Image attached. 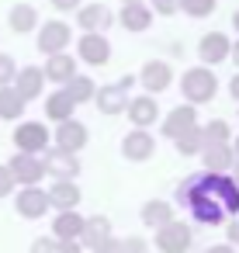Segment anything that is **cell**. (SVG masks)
<instances>
[{
    "label": "cell",
    "mask_w": 239,
    "mask_h": 253,
    "mask_svg": "<svg viewBox=\"0 0 239 253\" xmlns=\"http://www.w3.org/2000/svg\"><path fill=\"white\" fill-rule=\"evenodd\" d=\"M180 94H184V104H208V101H215V94H218V77H215V70H208V66H191V70H184V77H180Z\"/></svg>",
    "instance_id": "6da1fadb"
},
{
    "label": "cell",
    "mask_w": 239,
    "mask_h": 253,
    "mask_svg": "<svg viewBox=\"0 0 239 253\" xmlns=\"http://www.w3.org/2000/svg\"><path fill=\"white\" fill-rule=\"evenodd\" d=\"M70 42H73V28H70L66 21H59V18L42 21V25L35 28V49H39L42 56L66 52V49H70Z\"/></svg>",
    "instance_id": "7a4b0ae2"
},
{
    "label": "cell",
    "mask_w": 239,
    "mask_h": 253,
    "mask_svg": "<svg viewBox=\"0 0 239 253\" xmlns=\"http://www.w3.org/2000/svg\"><path fill=\"white\" fill-rule=\"evenodd\" d=\"M135 84L142 87V94L156 97V94L170 90V84H173V66L163 63V59H149V63H142V70L135 73Z\"/></svg>",
    "instance_id": "3957f363"
},
{
    "label": "cell",
    "mask_w": 239,
    "mask_h": 253,
    "mask_svg": "<svg viewBox=\"0 0 239 253\" xmlns=\"http://www.w3.org/2000/svg\"><path fill=\"white\" fill-rule=\"evenodd\" d=\"M14 149L18 153H32V156H42L45 149H49V125L45 122H21L18 128H14Z\"/></svg>",
    "instance_id": "277c9868"
},
{
    "label": "cell",
    "mask_w": 239,
    "mask_h": 253,
    "mask_svg": "<svg viewBox=\"0 0 239 253\" xmlns=\"http://www.w3.org/2000/svg\"><path fill=\"white\" fill-rule=\"evenodd\" d=\"M153 243H156L159 253H187L191 243H194V232H191L187 222H177V218H173V222H166V225L156 229Z\"/></svg>",
    "instance_id": "5b68a950"
},
{
    "label": "cell",
    "mask_w": 239,
    "mask_h": 253,
    "mask_svg": "<svg viewBox=\"0 0 239 253\" xmlns=\"http://www.w3.org/2000/svg\"><path fill=\"white\" fill-rule=\"evenodd\" d=\"M7 170H11L14 184H21V187H39L45 180V163H42V156H32V153H14L7 160Z\"/></svg>",
    "instance_id": "8992f818"
},
{
    "label": "cell",
    "mask_w": 239,
    "mask_h": 253,
    "mask_svg": "<svg viewBox=\"0 0 239 253\" xmlns=\"http://www.w3.org/2000/svg\"><path fill=\"white\" fill-rule=\"evenodd\" d=\"M77 59L87 63V66H108L111 63V42H108V35L83 32L77 39Z\"/></svg>",
    "instance_id": "52a82bcc"
},
{
    "label": "cell",
    "mask_w": 239,
    "mask_h": 253,
    "mask_svg": "<svg viewBox=\"0 0 239 253\" xmlns=\"http://www.w3.org/2000/svg\"><path fill=\"white\" fill-rule=\"evenodd\" d=\"M42 163H45V177H56V180H77V173H80L77 153H66L56 146H49L42 153Z\"/></svg>",
    "instance_id": "ba28073f"
},
{
    "label": "cell",
    "mask_w": 239,
    "mask_h": 253,
    "mask_svg": "<svg viewBox=\"0 0 239 253\" xmlns=\"http://www.w3.org/2000/svg\"><path fill=\"white\" fill-rule=\"evenodd\" d=\"M229 49H232V39H229L225 32H208V35H201V42H198V59H201V66L215 70L218 63L229 59Z\"/></svg>",
    "instance_id": "9c48e42d"
},
{
    "label": "cell",
    "mask_w": 239,
    "mask_h": 253,
    "mask_svg": "<svg viewBox=\"0 0 239 253\" xmlns=\"http://www.w3.org/2000/svg\"><path fill=\"white\" fill-rule=\"evenodd\" d=\"M87 142H90V132H87V125L77 122V118L59 122L56 132H52V146H56V149H66V153H80Z\"/></svg>",
    "instance_id": "30bf717a"
},
{
    "label": "cell",
    "mask_w": 239,
    "mask_h": 253,
    "mask_svg": "<svg viewBox=\"0 0 239 253\" xmlns=\"http://www.w3.org/2000/svg\"><path fill=\"white\" fill-rule=\"evenodd\" d=\"M153 153H156V135H153L149 128H132V132H125V139H121V156H125V160L146 163V160H153Z\"/></svg>",
    "instance_id": "8fae6325"
},
{
    "label": "cell",
    "mask_w": 239,
    "mask_h": 253,
    "mask_svg": "<svg viewBox=\"0 0 239 253\" xmlns=\"http://www.w3.org/2000/svg\"><path fill=\"white\" fill-rule=\"evenodd\" d=\"M111 25H115V14L108 11V4H80V7H77V28H80V32L108 35Z\"/></svg>",
    "instance_id": "7c38bea8"
},
{
    "label": "cell",
    "mask_w": 239,
    "mask_h": 253,
    "mask_svg": "<svg viewBox=\"0 0 239 253\" xmlns=\"http://www.w3.org/2000/svg\"><path fill=\"white\" fill-rule=\"evenodd\" d=\"M94 108H97L104 118H118V115H125V108H128V90H125L121 84H104V87L94 90Z\"/></svg>",
    "instance_id": "4fadbf2b"
},
{
    "label": "cell",
    "mask_w": 239,
    "mask_h": 253,
    "mask_svg": "<svg viewBox=\"0 0 239 253\" xmlns=\"http://www.w3.org/2000/svg\"><path fill=\"white\" fill-rule=\"evenodd\" d=\"M194 125H198V108H194V104H177V108L166 111V118L159 122V135L173 142V139H180V135H184L187 128H194Z\"/></svg>",
    "instance_id": "5bb4252c"
},
{
    "label": "cell",
    "mask_w": 239,
    "mask_h": 253,
    "mask_svg": "<svg viewBox=\"0 0 239 253\" xmlns=\"http://www.w3.org/2000/svg\"><path fill=\"white\" fill-rule=\"evenodd\" d=\"M125 115H128V122H132V128H153V125L159 122V104H156V97H149V94H135V97H128Z\"/></svg>",
    "instance_id": "9a60e30c"
},
{
    "label": "cell",
    "mask_w": 239,
    "mask_h": 253,
    "mask_svg": "<svg viewBox=\"0 0 239 253\" xmlns=\"http://www.w3.org/2000/svg\"><path fill=\"white\" fill-rule=\"evenodd\" d=\"M11 87L21 94V101H25V104L39 101V97L45 94V73H42V66H21Z\"/></svg>",
    "instance_id": "2e32d148"
},
{
    "label": "cell",
    "mask_w": 239,
    "mask_h": 253,
    "mask_svg": "<svg viewBox=\"0 0 239 253\" xmlns=\"http://www.w3.org/2000/svg\"><path fill=\"white\" fill-rule=\"evenodd\" d=\"M153 11H149V4H121V11H118V25L128 32V35H142V32H149L153 28Z\"/></svg>",
    "instance_id": "e0dca14e"
},
{
    "label": "cell",
    "mask_w": 239,
    "mask_h": 253,
    "mask_svg": "<svg viewBox=\"0 0 239 253\" xmlns=\"http://www.w3.org/2000/svg\"><path fill=\"white\" fill-rule=\"evenodd\" d=\"M42 73H45V80H49V84H59V87H66V84L77 77V56H70V52L45 56V63H42Z\"/></svg>",
    "instance_id": "ac0fdd59"
},
{
    "label": "cell",
    "mask_w": 239,
    "mask_h": 253,
    "mask_svg": "<svg viewBox=\"0 0 239 253\" xmlns=\"http://www.w3.org/2000/svg\"><path fill=\"white\" fill-rule=\"evenodd\" d=\"M14 208L21 218H42L49 211V194L42 187H21L18 198H14Z\"/></svg>",
    "instance_id": "d6986e66"
},
{
    "label": "cell",
    "mask_w": 239,
    "mask_h": 253,
    "mask_svg": "<svg viewBox=\"0 0 239 253\" xmlns=\"http://www.w3.org/2000/svg\"><path fill=\"white\" fill-rule=\"evenodd\" d=\"M45 194H49V208H56V211H73L83 201V191L77 187V180H56Z\"/></svg>",
    "instance_id": "ffe728a7"
},
{
    "label": "cell",
    "mask_w": 239,
    "mask_h": 253,
    "mask_svg": "<svg viewBox=\"0 0 239 253\" xmlns=\"http://www.w3.org/2000/svg\"><path fill=\"white\" fill-rule=\"evenodd\" d=\"M7 25H11L14 35H32V32L42 25V18H39V11H35L32 4H14V7L7 11Z\"/></svg>",
    "instance_id": "44dd1931"
},
{
    "label": "cell",
    "mask_w": 239,
    "mask_h": 253,
    "mask_svg": "<svg viewBox=\"0 0 239 253\" xmlns=\"http://www.w3.org/2000/svg\"><path fill=\"white\" fill-rule=\"evenodd\" d=\"M201 163H204L208 173H229L236 160H232L229 142H215V146H204V149H201Z\"/></svg>",
    "instance_id": "7402d4cb"
},
{
    "label": "cell",
    "mask_w": 239,
    "mask_h": 253,
    "mask_svg": "<svg viewBox=\"0 0 239 253\" xmlns=\"http://www.w3.org/2000/svg\"><path fill=\"white\" fill-rule=\"evenodd\" d=\"M42 108H45V118H49V122H56V125L77 115V104H73V97H70L63 87H59V90H52V94L45 97V104H42Z\"/></svg>",
    "instance_id": "603a6c76"
},
{
    "label": "cell",
    "mask_w": 239,
    "mask_h": 253,
    "mask_svg": "<svg viewBox=\"0 0 239 253\" xmlns=\"http://www.w3.org/2000/svg\"><path fill=\"white\" fill-rule=\"evenodd\" d=\"M139 218H142L146 229H159V225L173 222V205L163 201V198H153V201H146V205L139 208Z\"/></svg>",
    "instance_id": "cb8c5ba5"
},
{
    "label": "cell",
    "mask_w": 239,
    "mask_h": 253,
    "mask_svg": "<svg viewBox=\"0 0 239 253\" xmlns=\"http://www.w3.org/2000/svg\"><path fill=\"white\" fill-rule=\"evenodd\" d=\"M80 232H83V215L73 208V211H59L52 218V239H77L80 243Z\"/></svg>",
    "instance_id": "d4e9b609"
},
{
    "label": "cell",
    "mask_w": 239,
    "mask_h": 253,
    "mask_svg": "<svg viewBox=\"0 0 239 253\" xmlns=\"http://www.w3.org/2000/svg\"><path fill=\"white\" fill-rule=\"evenodd\" d=\"M108 236H111V218H108V215H90V218H83L80 246L94 250V246H97V243H104Z\"/></svg>",
    "instance_id": "484cf974"
},
{
    "label": "cell",
    "mask_w": 239,
    "mask_h": 253,
    "mask_svg": "<svg viewBox=\"0 0 239 253\" xmlns=\"http://www.w3.org/2000/svg\"><path fill=\"white\" fill-rule=\"evenodd\" d=\"M25 101H21V94L14 90V87H0V122H18V118H25Z\"/></svg>",
    "instance_id": "4316f807"
},
{
    "label": "cell",
    "mask_w": 239,
    "mask_h": 253,
    "mask_svg": "<svg viewBox=\"0 0 239 253\" xmlns=\"http://www.w3.org/2000/svg\"><path fill=\"white\" fill-rule=\"evenodd\" d=\"M70 97H73V104H90L94 101V90H97V84H94V77H87V73H77L66 87H63Z\"/></svg>",
    "instance_id": "83f0119b"
},
{
    "label": "cell",
    "mask_w": 239,
    "mask_h": 253,
    "mask_svg": "<svg viewBox=\"0 0 239 253\" xmlns=\"http://www.w3.org/2000/svg\"><path fill=\"white\" fill-rule=\"evenodd\" d=\"M173 146H177V153L180 156H201V149H204V135H201V125H194V128H187L180 139H173Z\"/></svg>",
    "instance_id": "f1b7e54d"
},
{
    "label": "cell",
    "mask_w": 239,
    "mask_h": 253,
    "mask_svg": "<svg viewBox=\"0 0 239 253\" xmlns=\"http://www.w3.org/2000/svg\"><path fill=\"white\" fill-rule=\"evenodd\" d=\"M201 135H204V146H215V142H229L232 139V128L225 118H211L201 125Z\"/></svg>",
    "instance_id": "f546056e"
},
{
    "label": "cell",
    "mask_w": 239,
    "mask_h": 253,
    "mask_svg": "<svg viewBox=\"0 0 239 253\" xmlns=\"http://www.w3.org/2000/svg\"><path fill=\"white\" fill-rule=\"evenodd\" d=\"M215 7H218V0H180V11L187 14V18H211L215 14Z\"/></svg>",
    "instance_id": "4dcf8cb0"
},
{
    "label": "cell",
    "mask_w": 239,
    "mask_h": 253,
    "mask_svg": "<svg viewBox=\"0 0 239 253\" xmlns=\"http://www.w3.org/2000/svg\"><path fill=\"white\" fill-rule=\"evenodd\" d=\"M18 63H14V56L11 52H0V87H11L14 84V77H18Z\"/></svg>",
    "instance_id": "1f68e13d"
},
{
    "label": "cell",
    "mask_w": 239,
    "mask_h": 253,
    "mask_svg": "<svg viewBox=\"0 0 239 253\" xmlns=\"http://www.w3.org/2000/svg\"><path fill=\"white\" fill-rule=\"evenodd\" d=\"M146 4H149V11L159 14V18H170V14L180 11V0H146Z\"/></svg>",
    "instance_id": "d6a6232c"
},
{
    "label": "cell",
    "mask_w": 239,
    "mask_h": 253,
    "mask_svg": "<svg viewBox=\"0 0 239 253\" xmlns=\"http://www.w3.org/2000/svg\"><path fill=\"white\" fill-rule=\"evenodd\" d=\"M14 177H11V170H7V163H0V198H11L14 194Z\"/></svg>",
    "instance_id": "836d02e7"
},
{
    "label": "cell",
    "mask_w": 239,
    "mask_h": 253,
    "mask_svg": "<svg viewBox=\"0 0 239 253\" xmlns=\"http://www.w3.org/2000/svg\"><path fill=\"white\" fill-rule=\"evenodd\" d=\"M118 243H121V253H146V239L142 236H125Z\"/></svg>",
    "instance_id": "e575fe53"
},
{
    "label": "cell",
    "mask_w": 239,
    "mask_h": 253,
    "mask_svg": "<svg viewBox=\"0 0 239 253\" xmlns=\"http://www.w3.org/2000/svg\"><path fill=\"white\" fill-rule=\"evenodd\" d=\"M28 253H56V239H52V236L32 239V250H28Z\"/></svg>",
    "instance_id": "d590c367"
},
{
    "label": "cell",
    "mask_w": 239,
    "mask_h": 253,
    "mask_svg": "<svg viewBox=\"0 0 239 253\" xmlns=\"http://www.w3.org/2000/svg\"><path fill=\"white\" fill-rule=\"evenodd\" d=\"M225 243L232 250H239V215H232V222L225 225Z\"/></svg>",
    "instance_id": "8d00e7d4"
},
{
    "label": "cell",
    "mask_w": 239,
    "mask_h": 253,
    "mask_svg": "<svg viewBox=\"0 0 239 253\" xmlns=\"http://www.w3.org/2000/svg\"><path fill=\"white\" fill-rule=\"evenodd\" d=\"M90 253H121V243H118L115 236H108V239H104V243H97Z\"/></svg>",
    "instance_id": "74e56055"
},
{
    "label": "cell",
    "mask_w": 239,
    "mask_h": 253,
    "mask_svg": "<svg viewBox=\"0 0 239 253\" xmlns=\"http://www.w3.org/2000/svg\"><path fill=\"white\" fill-rule=\"evenodd\" d=\"M56 253H83V246L77 239H63V243L56 239Z\"/></svg>",
    "instance_id": "f35d334b"
},
{
    "label": "cell",
    "mask_w": 239,
    "mask_h": 253,
    "mask_svg": "<svg viewBox=\"0 0 239 253\" xmlns=\"http://www.w3.org/2000/svg\"><path fill=\"white\" fill-rule=\"evenodd\" d=\"M49 4H52L56 11H63V14H66V11H77V7L83 4V0H49Z\"/></svg>",
    "instance_id": "ab89813d"
},
{
    "label": "cell",
    "mask_w": 239,
    "mask_h": 253,
    "mask_svg": "<svg viewBox=\"0 0 239 253\" xmlns=\"http://www.w3.org/2000/svg\"><path fill=\"white\" fill-rule=\"evenodd\" d=\"M229 94H232V101L239 104V73H236V77L229 80Z\"/></svg>",
    "instance_id": "60d3db41"
},
{
    "label": "cell",
    "mask_w": 239,
    "mask_h": 253,
    "mask_svg": "<svg viewBox=\"0 0 239 253\" xmlns=\"http://www.w3.org/2000/svg\"><path fill=\"white\" fill-rule=\"evenodd\" d=\"M204 253H236V250H232V246H229V243H218V246H208V250H204Z\"/></svg>",
    "instance_id": "b9f144b4"
},
{
    "label": "cell",
    "mask_w": 239,
    "mask_h": 253,
    "mask_svg": "<svg viewBox=\"0 0 239 253\" xmlns=\"http://www.w3.org/2000/svg\"><path fill=\"white\" fill-rule=\"evenodd\" d=\"M118 84H121V87H125V90H132V87H135V73H125V77H121V80H118Z\"/></svg>",
    "instance_id": "7bdbcfd3"
},
{
    "label": "cell",
    "mask_w": 239,
    "mask_h": 253,
    "mask_svg": "<svg viewBox=\"0 0 239 253\" xmlns=\"http://www.w3.org/2000/svg\"><path fill=\"white\" fill-rule=\"evenodd\" d=\"M229 149H232V160L239 163V135H236V139H229ZM236 163H232V167H236Z\"/></svg>",
    "instance_id": "ee69618b"
},
{
    "label": "cell",
    "mask_w": 239,
    "mask_h": 253,
    "mask_svg": "<svg viewBox=\"0 0 239 253\" xmlns=\"http://www.w3.org/2000/svg\"><path fill=\"white\" fill-rule=\"evenodd\" d=\"M229 59H232V63H236V66H239V39H236V42H232V49H229Z\"/></svg>",
    "instance_id": "f6af8a7d"
},
{
    "label": "cell",
    "mask_w": 239,
    "mask_h": 253,
    "mask_svg": "<svg viewBox=\"0 0 239 253\" xmlns=\"http://www.w3.org/2000/svg\"><path fill=\"white\" fill-rule=\"evenodd\" d=\"M232 28H236V32H239V11H236V14H232Z\"/></svg>",
    "instance_id": "bcb514c9"
},
{
    "label": "cell",
    "mask_w": 239,
    "mask_h": 253,
    "mask_svg": "<svg viewBox=\"0 0 239 253\" xmlns=\"http://www.w3.org/2000/svg\"><path fill=\"white\" fill-rule=\"evenodd\" d=\"M121 4H146V0H121Z\"/></svg>",
    "instance_id": "7dc6e473"
}]
</instances>
